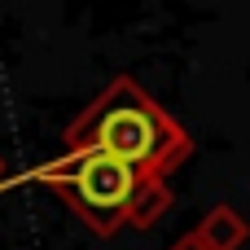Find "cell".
Listing matches in <instances>:
<instances>
[{
  "label": "cell",
  "instance_id": "obj_1",
  "mask_svg": "<svg viewBox=\"0 0 250 250\" xmlns=\"http://www.w3.org/2000/svg\"><path fill=\"white\" fill-rule=\"evenodd\" d=\"M97 149L132 163L141 176H171L193 158V136L171 119L132 75H114L88 110L62 132V154Z\"/></svg>",
  "mask_w": 250,
  "mask_h": 250
},
{
  "label": "cell",
  "instance_id": "obj_2",
  "mask_svg": "<svg viewBox=\"0 0 250 250\" xmlns=\"http://www.w3.org/2000/svg\"><path fill=\"white\" fill-rule=\"evenodd\" d=\"M26 180H40V185L57 189L62 202L97 237H114L127 224V202L141 185V171L123 158H110V154H97V149H75V154H62L53 163L31 167Z\"/></svg>",
  "mask_w": 250,
  "mask_h": 250
},
{
  "label": "cell",
  "instance_id": "obj_3",
  "mask_svg": "<svg viewBox=\"0 0 250 250\" xmlns=\"http://www.w3.org/2000/svg\"><path fill=\"white\" fill-rule=\"evenodd\" d=\"M193 233H198L211 250H242V246H246V237H250L246 220H242L229 202H215V207L202 215V224H198Z\"/></svg>",
  "mask_w": 250,
  "mask_h": 250
},
{
  "label": "cell",
  "instance_id": "obj_4",
  "mask_svg": "<svg viewBox=\"0 0 250 250\" xmlns=\"http://www.w3.org/2000/svg\"><path fill=\"white\" fill-rule=\"evenodd\" d=\"M171 211V189L163 176H141L132 202H127V224L132 229H154L163 215Z\"/></svg>",
  "mask_w": 250,
  "mask_h": 250
},
{
  "label": "cell",
  "instance_id": "obj_5",
  "mask_svg": "<svg viewBox=\"0 0 250 250\" xmlns=\"http://www.w3.org/2000/svg\"><path fill=\"white\" fill-rule=\"evenodd\" d=\"M167 250H211V246H207V242H202L198 233H185L180 242H171V246H167Z\"/></svg>",
  "mask_w": 250,
  "mask_h": 250
},
{
  "label": "cell",
  "instance_id": "obj_6",
  "mask_svg": "<svg viewBox=\"0 0 250 250\" xmlns=\"http://www.w3.org/2000/svg\"><path fill=\"white\" fill-rule=\"evenodd\" d=\"M4 185H13V180H9V171H4V158H0V189H4Z\"/></svg>",
  "mask_w": 250,
  "mask_h": 250
}]
</instances>
